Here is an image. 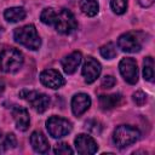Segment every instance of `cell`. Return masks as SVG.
<instances>
[{"label": "cell", "mask_w": 155, "mask_h": 155, "mask_svg": "<svg viewBox=\"0 0 155 155\" xmlns=\"http://www.w3.org/2000/svg\"><path fill=\"white\" fill-rule=\"evenodd\" d=\"M24 58L19 50L13 47L4 48L0 52V70L7 74L17 73L23 65Z\"/></svg>", "instance_id": "6da1fadb"}, {"label": "cell", "mask_w": 155, "mask_h": 155, "mask_svg": "<svg viewBox=\"0 0 155 155\" xmlns=\"http://www.w3.org/2000/svg\"><path fill=\"white\" fill-rule=\"evenodd\" d=\"M13 39L16 42L31 51H36L41 46V39L33 24H27L17 28L13 33Z\"/></svg>", "instance_id": "7a4b0ae2"}, {"label": "cell", "mask_w": 155, "mask_h": 155, "mask_svg": "<svg viewBox=\"0 0 155 155\" xmlns=\"http://www.w3.org/2000/svg\"><path fill=\"white\" fill-rule=\"evenodd\" d=\"M140 138V132L131 125H120L114 130L113 142L117 148H126Z\"/></svg>", "instance_id": "3957f363"}, {"label": "cell", "mask_w": 155, "mask_h": 155, "mask_svg": "<svg viewBox=\"0 0 155 155\" xmlns=\"http://www.w3.org/2000/svg\"><path fill=\"white\" fill-rule=\"evenodd\" d=\"M144 42V34L140 31H127L119 36L117 47L128 53L139 52Z\"/></svg>", "instance_id": "277c9868"}, {"label": "cell", "mask_w": 155, "mask_h": 155, "mask_svg": "<svg viewBox=\"0 0 155 155\" xmlns=\"http://www.w3.org/2000/svg\"><path fill=\"white\" fill-rule=\"evenodd\" d=\"M52 25L59 34H70L78 28V22L71 11L67 8H61L58 12H56Z\"/></svg>", "instance_id": "5b68a950"}, {"label": "cell", "mask_w": 155, "mask_h": 155, "mask_svg": "<svg viewBox=\"0 0 155 155\" xmlns=\"http://www.w3.org/2000/svg\"><path fill=\"white\" fill-rule=\"evenodd\" d=\"M21 98L27 101L36 113H44L50 105V97L39 91L22 90L19 92Z\"/></svg>", "instance_id": "8992f818"}, {"label": "cell", "mask_w": 155, "mask_h": 155, "mask_svg": "<svg viewBox=\"0 0 155 155\" xmlns=\"http://www.w3.org/2000/svg\"><path fill=\"white\" fill-rule=\"evenodd\" d=\"M46 128L52 138H62L71 132V122L61 116H51L46 121Z\"/></svg>", "instance_id": "52a82bcc"}, {"label": "cell", "mask_w": 155, "mask_h": 155, "mask_svg": "<svg viewBox=\"0 0 155 155\" xmlns=\"http://www.w3.org/2000/svg\"><path fill=\"white\" fill-rule=\"evenodd\" d=\"M119 70L124 80L130 85H134L138 81V67H137V62L133 58L131 57L122 58L119 63Z\"/></svg>", "instance_id": "ba28073f"}, {"label": "cell", "mask_w": 155, "mask_h": 155, "mask_svg": "<svg viewBox=\"0 0 155 155\" xmlns=\"http://www.w3.org/2000/svg\"><path fill=\"white\" fill-rule=\"evenodd\" d=\"M40 81L44 86H46L48 88H52V90L61 88L65 84V80L62 76V74L58 70H54V69H45L44 71H41Z\"/></svg>", "instance_id": "9c48e42d"}, {"label": "cell", "mask_w": 155, "mask_h": 155, "mask_svg": "<svg viewBox=\"0 0 155 155\" xmlns=\"http://www.w3.org/2000/svg\"><path fill=\"white\" fill-rule=\"evenodd\" d=\"M101 71H102L101 63L93 57H87L82 65V76L85 79V82L86 84L94 82L97 78L101 75Z\"/></svg>", "instance_id": "30bf717a"}, {"label": "cell", "mask_w": 155, "mask_h": 155, "mask_svg": "<svg viewBox=\"0 0 155 155\" xmlns=\"http://www.w3.org/2000/svg\"><path fill=\"white\" fill-rule=\"evenodd\" d=\"M74 143H75V149H76V151H78L79 154H81V155L94 154V153H97V150H98V144H97V142H96L91 136H88V134H84V133L79 134V136L75 138Z\"/></svg>", "instance_id": "8fae6325"}, {"label": "cell", "mask_w": 155, "mask_h": 155, "mask_svg": "<svg viewBox=\"0 0 155 155\" xmlns=\"http://www.w3.org/2000/svg\"><path fill=\"white\" fill-rule=\"evenodd\" d=\"M91 107V98L86 93H76L71 99V110L75 116H81Z\"/></svg>", "instance_id": "7c38bea8"}, {"label": "cell", "mask_w": 155, "mask_h": 155, "mask_svg": "<svg viewBox=\"0 0 155 155\" xmlns=\"http://www.w3.org/2000/svg\"><path fill=\"white\" fill-rule=\"evenodd\" d=\"M16 127L19 131H27L30 124V119H29V113L25 108L19 107V105H15L11 110Z\"/></svg>", "instance_id": "4fadbf2b"}, {"label": "cell", "mask_w": 155, "mask_h": 155, "mask_svg": "<svg viewBox=\"0 0 155 155\" xmlns=\"http://www.w3.org/2000/svg\"><path fill=\"white\" fill-rule=\"evenodd\" d=\"M81 61H82L81 52L74 51V52H71L70 54L65 56V57L62 59L61 64H62V68H63L64 73H67V74L70 75V74H74V73L76 71V69H78V67L80 65Z\"/></svg>", "instance_id": "5bb4252c"}, {"label": "cell", "mask_w": 155, "mask_h": 155, "mask_svg": "<svg viewBox=\"0 0 155 155\" xmlns=\"http://www.w3.org/2000/svg\"><path fill=\"white\" fill-rule=\"evenodd\" d=\"M30 144L34 151L39 154H46L50 150V144L47 138L44 136L42 132L40 131H34L30 136Z\"/></svg>", "instance_id": "9a60e30c"}, {"label": "cell", "mask_w": 155, "mask_h": 155, "mask_svg": "<svg viewBox=\"0 0 155 155\" xmlns=\"http://www.w3.org/2000/svg\"><path fill=\"white\" fill-rule=\"evenodd\" d=\"M122 101V97L120 93H114V94H102L99 96V105L103 110H109L115 107H117Z\"/></svg>", "instance_id": "2e32d148"}, {"label": "cell", "mask_w": 155, "mask_h": 155, "mask_svg": "<svg viewBox=\"0 0 155 155\" xmlns=\"http://www.w3.org/2000/svg\"><path fill=\"white\" fill-rule=\"evenodd\" d=\"M25 16H27V13L23 7H10V8L5 10V12H4L5 19L10 23L21 22L25 18Z\"/></svg>", "instance_id": "e0dca14e"}, {"label": "cell", "mask_w": 155, "mask_h": 155, "mask_svg": "<svg viewBox=\"0 0 155 155\" xmlns=\"http://www.w3.org/2000/svg\"><path fill=\"white\" fill-rule=\"evenodd\" d=\"M80 10L84 15L88 17H93L99 11V5L96 0H81L80 1Z\"/></svg>", "instance_id": "ac0fdd59"}, {"label": "cell", "mask_w": 155, "mask_h": 155, "mask_svg": "<svg viewBox=\"0 0 155 155\" xmlns=\"http://www.w3.org/2000/svg\"><path fill=\"white\" fill-rule=\"evenodd\" d=\"M143 76L147 81H154V59L153 57L148 56L144 58L143 62Z\"/></svg>", "instance_id": "d6986e66"}, {"label": "cell", "mask_w": 155, "mask_h": 155, "mask_svg": "<svg viewBox=\"0 0 155 155\" xmlns=\"http://www.w3.org/2000/svg\"><path fill=\"white\" fill-rule=\"evenodd\" d=\"M99 52H101V56L104 57L105 59H113L116 57V47L113 42H108L105 45H103L101 48H99Z\"/></svg>", "instance_id": "ffe728a7"}, {"label": "cell", "mask_w": 155, "mask_h": 155, "mask_svg": "<svg viewBox=\"0 0 155 155\" xmlns=\"http://www.w3.org/2000/svg\"><path fill=\"white\" fill-rule=\"evenodd\" d=\"M56 10L52 8V7H46L44 8V11L41 12L40 15V19L44 24H47V25H52L53 24V21H54V17H56Z\"/></svg>", "instance_id": "44dd1931"}, {"label": "cell", "mask_w": 155, "mask_h": 155, "mask_svg": "<svg viewBox=\"0 0 155 155\" xmlns=\"http://www.w3.org/2000/svg\"><path fill=\"white\" fill-rule=\"evenodd\" d=\"M127 1H128V0H111V1H110L111 10H113L116 15H122V13H125L126 10H127Z\"/></svg>", "instance_id": "7402d4cb"}, {"label": "cell", "mask_w": 155, "mask_h": 155, "mask_svg": "<svg viewBox=\"0 0 155 155\" xmlns=\"http://www.w3.org/2000/svg\"><path fill=\"white\" fill-rule=\"evenodd\" d=\"M53 151H54L56 155H68V154L70 155V154H73V149L69 147L68 143H64V142H61V143L56 144Z\"/></svg>", "instance_id": "603a6c76"}, {"label": "cell", "mask_w": 155, "mask_h": 155, "mask_svg": "<svg viewBox=\"0 0 155 155\" xmlns=\"http://www.w3.org/2000/svg\"><path fill=\"white\" fill-rule=\"evenodd\" d=\"M132 99H133V102L136 103V105L142 107V105H144L145 102H147V94H145L143 91H137V92L133 93Z\"/></svg>", "instance_id": "cb8c5ba5"}, {"label": "cell", "mask_w": 155, "mask_h": 155, "mask_svg": "<svg viewBox=\"0 0 155 155\" xmlns=\"http://www.w3.org/2000/svg\"><path fill=\"white\" fill-rule=\"evenodd\" d=\"M116 84V80L113 75H105L103 79H102V82H101V86L103 88H111L114 87Z\"/></svg>", "instance_id": "d4e9b609"}, {"label": "cell", "mask_w": 155, "mask_h": 155, "mask_svg": "<svg viewBox=\"0 0 155 155\" xmlns=\"http://www.w3.org/2000/svg\"><path fill=\"white\" fill-rule=\"evenodd\" d=\"M86 128H88V131L93 132V133H101L102 131V126L98 121L96 120H90L86 122Z\"/></svg>", "instance_id": "484cf974"}, {"label": "cell", "mask_w": 155, "mask_h": 155, "mask_svg": "<svg viewBox=\"0 0 155 155\" xmlns=\"http://www.w3.org/2000/svg\"><path fill=\"white\" fill-rule=\"evenodd\" d=\"M4 143H5L6 149H8V148H15V147L17 145V139H16V137H15L13 133H8V134L5 136Z\"/></svg>", "instance_id": "4316f807"}, {"label": "cell", "mask_w": 155, "mask_h": 155, "mask_svg": "<svg viewBox=\"0 0 155 155\" xmlns=\"http://www.w3.org/2000/svg\"><path fill=\"white\" fill-rule=\"evenodd\" d=\"M138 2L142 7H149L154 4V0H138Z\"/></svg>", "instance_id": "83f0119b"}, {"label": "cell", "mask_w": 155, "mask_h": 155, "mask_svg": "<svg viewBox=\"0 0 155 155\" xmlns=\"http://www.w3.org/2000/svg\"><path fill=\"white\" fill-rule=\"evenodd\" d=\"M5 150H6V147H5V143H4V138L0 134V153H4Z\"/></svg>", "instance_id": "f1b7e54d"}, {"label": "cell", "mask_w": 155, "mask_h": 155, "mask_svg": "<svg viewBox=\"0 0 155 155\" xmlns=\"http://www.w3.org/2000/svg\"><path fill=\"white\" fill-rule=\"evenodd\" d=\"M4 91H5V84H4V81L0 80V96L4 93Z\"/></svg>", "instance_id": "f546056e"}]
</instances>
